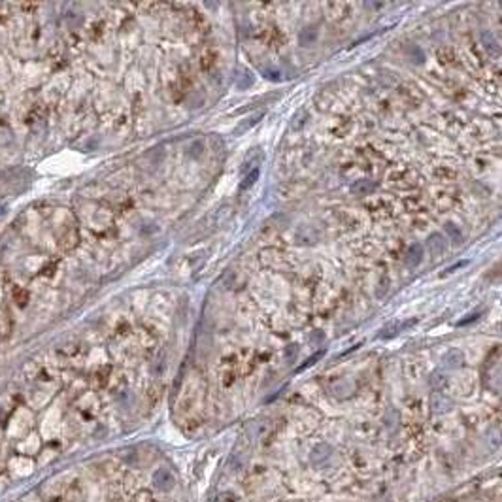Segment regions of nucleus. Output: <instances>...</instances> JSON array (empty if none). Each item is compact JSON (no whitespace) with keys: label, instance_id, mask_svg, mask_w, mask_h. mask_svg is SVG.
I'll use <instances>...</instances> for the list:
<instances>
[{"label":"nucleus","instance_id":"1","mask_svg":"<svg viewBox=\"0 0 502 502\" xmlns=\"http://www.w3.org/2000/svg\"><path fill=\"white\" fill-rule=\"evenodd\" d=\"M4 472H10L15 478H25L32 472V459L23 457V455H15L8 461V466L4 468Z\"/></svg>","mask_w":502,"mask_h":502},{"label":"nucleus","instance_id":"2","mask_svg":"<svg viewBox=\"0 0 502 502\" xmlns=\"http://www.w3.org/2000/svg\"><path fill=\"white\" fill-rule=\"evenodd\" d=\"M11 331V317L10 310L4 300V293H2V284H0V340L6 338Z\"/></svg>","mask_w":502,"mask_h":502},{"label":"nucleus","instance_id":"3","mask_svg":"<svg viewBox=\"0 0 502 502\" xmlns=\"http://www.w3.org/2000/svg\"><path fill=\"white\" fill-rule=\"evenodd\" d=\"M427 246H429V251H430V253H432L434 257L444 255L445 251H447V246H445V238H444V234H440V232H432V234L429 236V242H427Z\"/></svg>","mask_w":502,"mask_h":502},{"label":"nucleus","instance_id":"4","mask_svg":"<svg viewBox=\"0 0 502 502\" xmlns=\"http://www.w3.org/2000/svg\"><path fill=\"white\" fill-rule=\"evenodd\" d=\"M404 261H406V266H410V268H416V266L423 261V246H421V244H417V242L416 244H412V246L408 247Z\"/></svg>","mask_w":502,"mask_h":502},{"label":"nucleus","instance_id":"5","mask_svg":"<svg viewBox=\"0 0 502 502\" xmlns=\"http://www.w3.org/2000/svg\"><path fill=\"white\" fill-rule=\"evenodd\" d=\"M153 483H155L161 491H170L172 487H174V478H172V474L168 472V470L161 468V470H157L155 476H153Z\"/></svg>","mask_w":502,"mask_h":502},{"label":"nucleus","instance_id":"6","mask_svg":"<svg viewBox=\"0 0 502 502\" xmlns=\"http://www.w3.org/2000/svg\"><path fill=\"white\" fill-rule=\"evenodd\" d=\"M374 189H376V183H372V181H368V180H360L353 185V193L359 195V197L368 195V193H372Z\"/></svg>","mask_w":502,"mask_h":502},{"label":"nucleus","instance_id":"7","mask_svg":"<svg viewBox=\"0 0 502 502\" xmlns=\"http://www.w3.org/2000/svg\"><path fill=\"white\" fill-rule=\"evenodd\" d=\"M444 232H445V236L449 238L453 244H461V242H463V232L459 230V227H455L453 223H447L444 227Z\"/></svg>","mask_w":502,"mask_h":502},{"label":"nucleus","instance_id":"8","mask_svg":"<svg viewBox=\"0 0 502 502\" xmlns=\"http://www.w3.org/2000/svg\"><path fill=\"white\" fill-rule=\"evenodd\" d=\"M451 406V402L444 397V395H434L432 397V410L434 412H447Z\"/></svg>","mask_w":502,"mask_h":502},{"label":"nucleus","instance_id":"9","mask_svg":"<svg viewBox=\"0 0 502 502\" xmlns=\"http://www.w3.org/2000/svg\"><path fill=\"white\" fill-rule=\"evenodd\" d=\"M259 168H253V170L249 172L247 176H244V180H242V183H240V189L242 191H246V189H249L251 185H255V181L259 180Z\"/></svg>","mask_w":502,"mask_h":502},{"label":"nucleus","instance_id":"10","mask_svg":"<svg viewBox=\"0 0 502 502\" xmlns=\"http://www.w3.org/2000/svg\"><path fill=\"white\" fill-rule=\"evenodd\" d=\"M400 331H402V329H400V323H391V325H385V327L381 329L379 338H393V336H397Z\"/></svg>","mask_w":502,"mask_h":502},{"label":"nucleus","instance_id":"11","mask_svg":"<svg viewBox=\"0 0 502 502\" xmlns=\"http://www.w3.org/2000/svg\"><path fill=\"white\" fill-rule=\"evenodd\" d=\"M315 36H317V30L315 29H304L302 32H300V44L302 46H308V44H313L315 42Z\"/></svg>","mask_w":502,"mask_h":502},{"label":"nucleus","instance_id":"12","mask_svg":"<svg viewBox=\"0 0 502 502\" xmlns=\"http://www.w3.org/2000/svg\"><path fill=\"white\" fill-rule=\"evenodd\" d=\"M445 360H447L449 366H459V364L463 362V353H461V351H449L447 357H445Z\"/></svg>","mask_w":502,"mask_h":502},{"label":"nucleus","instance_id":"13","mask_svg":"<svg viewBox=\"0 0 502 502\" xmlns=\"http://www.w3.org/2000/svg\"><path fill=\"white\" fill-rule=\"evenodd\" d=\"M261 117H263V114H259V115H255V117H251V121H246V123H242V125H240V127H238V129H236V134L244 133L246 129H251V127H253V125H255V123H259V119H261Z\"/></svg>","mask_w":502,"mask_h":502},{"label":"nucleus","instance_id":"14","mask_svg":"<svg viewBox=\"0 0 502 502\" xmlns=\"http://www.w3.org/2000/svg\"><path fill=\"white\" fill-rule=\"evenodd\" d=\"M323 355H325V351H317V353H315V355H312V357L306 360V362H304V364L298 370H304V368H308V366H312L313 362H317V359H321Z\"/></svg>","mask_w":502,"mask_h":502},{"label":"nucleus","instance_id":"15","mask_svg":"<svg viewBox=\"0 0 502 502\" xmlns=\"http://www.w3.org/2000/svg\"><path fill=\"white\" fill-rule=\"evenodd\" d=\"M483 42H485V46H487V48L499 49V46H497V42H495V38H493L491 32H483Z\"/></svg>","mask_w":502,"mask_h":502},{"label":"nucleus","instance_id":"16","mask_svg":"<svg viewBox=\"0 0 502 502\" xmlns=\"http://www.w3.org/2000/svg\"><path fill=\"white\" fill-rule=\"evenodd\" d=\"M472 319H478V313H470V317H468V319H463V321H461V325H466V323L472 321Z\"/></svg>","mask_w":502,"mask_h":502},{"label":"nucleus","instance_id":"17","mask_svg":"<svg viewBox=\"0 0 502 502\" xmlns=\"http://www.w3.org/2000/svg\"><path fill=\"white\" fill-rule=\"evenodd\" d=\"M4 472V464H2V445H0V474Z\"/></svg>","mask_w":502,"mask_h":502}]
</instances>
